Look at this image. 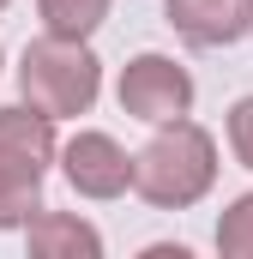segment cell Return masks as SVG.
<instances>
[{
    "mask_svg": "<svg viewBox=\"0 0 253 259\" xmlns=\"http://www.w3.org/2000/svg\"><path fill=\"white\" fill-rule=\"evenodd\" d=\"M6 6H12V0H0V12H6Z\"/></svg>",
    "mask_w": 253,
    "mask_h": 259,
    "instance_id": "obj_12",
    "label": "cell"
},
{
    "mask_svg": "<svg viewBox=\"0 0 253 259\" xmlns=\"http://www.w3.org/2000/svg\"><path fill=\"white\" fill-rule=\"evenodd\" d=\"M103 97V61L91 55V42L72 36H36L18 55V103H30L36 115H49L55 127L91 115Z\"/></svg>",
    "mask_w": 253,
    "mask_h": 259,
    "instance_id": "obj_2",
    "label": "cell"
},
{
    "mask_svg": "<svg viewBox=\"0 0 253 259\" xmlns=\"http://www.w3.org/2000/svg\"><path fill=\"white\" fill-rule=\"evenodd\" d=\"M18 235H24V247L36 259H103V247H109L91 217H78V211H49V205H43Z\"/></svg>",
    "mask_w": 253,
    "mask_h": 259,
    "instance_id": "obj_7",
    "label": "cell"
},
{
    "mask_svg": "<svg viewBox=\"0 0 253 259\" xmlns=\"http://www.w3.org/2000/svg\"><path fill=\"white\" fill-rule=\"evenodd\" d=\"M217 253L223 259H253V193H241V199H229V211L217 217Z\"/></svg>",
    "mask_w": 253,
    "mask_h": 259,
    "instance_id": "obj_9",
    "label": "cell"
},
{
    "mask_svg": "<svg viewBox=\"0 0 253 259\" xmlns=\"http://www.w3.org/2000/svg\"><path fill=\"white\" fill-rule=\"evenodd\" d=\"M0 66H6V49H0Z\"/></svg>",
    "mask_w": 253,
    "mask_h": 259,
    "instance_id": "obj_13",
    "label": "cell"
},
{
    "mask_svg": "<svg viewBox=\"0 0 253 259\" xmlns=\"http://www.w3.org/2000/svg\"><path fill=\"white\" fill-rule=\"evenodd\" d=\"M145 259H187V247H181V241H175V247H169V241H157V247H145Z\"/></svg>",
    "mask_w": 253,
    "mask_h": 259,
    "instance_id": "obj_11",
    "label": "cell"
},
{
    "mask_svg": "<svg viewBox=\"0 0 253 259\" xmlns=\"http://www.w3.org/2000/svg\"><path fill=\"white\" fill-rule=\"evenodd\" d=\"M217 187V139L193 115L157 121L145 151H133V193L157 211H187Z\"/></svg>",
    "mask_w": 253,
    "mask_h": 259,
    "instance_id": "obj_1",
    "label": "cell"
},
{
    "mask_svg": "<svg viewBox=\"0 0 253 259\" xmlns=\"http://www.w3.org/2000/svg\"><path fill=\"white\" fill-rule=\"evenodd\" d=\"M193 97H199L193 72L175 61V55H157V49L133 55V61L121 66V78H115V103H121V115L145 121V127L175 121V115H193Z\"/></svg>",
    "mask_w": 253,
    "mask_h": 259,
    "instance_id": "obj_4",
    "label": "cell"
},
{
    "mask_svg": "<svg viewBox=\"0 0 253 259\" xmlns=\"http://www.w3.org/2000/svg\"><path fill=\"white\" fill-rule=\"evenodd\" d=\"M223 139H229V157L253 175V97H235L229 115H223Z\"/></svg>",
    "mask_w": 253,
    "mask_h": 259,
    "instance_id": "obj_10",
    "label": "cell"
},
{
    "mask_svg": "<svg viewBox=\"0 0 253 259\" xmlns=\"http://www.w3.org/2000/svg\"><path fill=\"white\" fill-rule=\"evenodd\" d=\"M163 18L193 49H235L253 30V0H163Z\"/></svg>",
    "mask_w": 253,
    "mask_h": 259,
    "instance_id": "obj_6",
    "label": "cell"
},
{
    "mask_svg": "<svg viewBox=\"0 0 253 259\" xmlns=\"http://www.w3.org/2000/svg\"><path fill=\"white\" fill-rule=\"evenodd\" d=\"M109 6H115V0H36V18H43L49 36L91 42V36L109 24Z\"/></svg>",
    "mask_w": 253,
    "mask_h": 259,
    "instance_id": "obj_8",
    "label": "cell"
},
{
    "mask_svg": "<svg viewBox=\"0 0 253 259\" xmlns=\"http://www.w3.org/2000/svg\"><path fill=\"white\" fill-rule=\"evenodd\" d=\"M55 151L61 133L49 115H36L30 103L0 109V235H18L43 211V181L55 169Z\"/></svg>",
    "mask_w": 253,
    "mask_h": 259,
    "instance_id": "obj_3",
    "label": "cell"
},
{
    "mask_svg": "<svg viewBox=\"0 0 253 259\" xmlns=\"http://www.w3.org/2000/svg\"><path fill=\"white\" fill-rule=\"evenodd\" d=\"M55 163H61L66 187L78 199H121L133 193V151H126L115 133L103 127H78L72 139H61V151H55Z\"/></svg>",
    "mask_w": 253,
    "mask_h": 259,
    "instance_id": "obj_5",
    "label": "cell"
}]
</instances>
